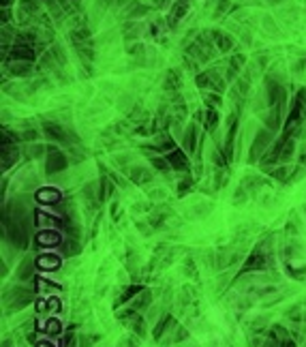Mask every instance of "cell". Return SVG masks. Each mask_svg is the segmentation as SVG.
I'll return each mask as SVG.
<instances>
[{"instance_id":"14","label":"cell","mask_w":306,"mask_h":347,"mask_svg":"<svg viewBox=\"0 0 306 347\" xmlns=\"http://www.w3.org/2000/svg\"><path fill=\"white\" fill-rule=\"evenodd\" d=\"M150 11V7H144L139 3H131V9H129V17H141Z\"/></svg>"},{"instance_id":"9","label":"cell","mask_w":306,"mask_h":347,"mask_svg":"<svg viewBox=\"0 0 306 347\" xmlns=\"http://www.w3.org/2000/svg\"><path fill=\"white\" fill-rule=\"evenodd\" d=\"M9 75H13V77H28L32 73V67L28 60H17L15 65H11L9 69Z\"/></svg>"},{"instance_id":"25","label":"cell","mask_w":306,"mask_h":347,"mask_svg":"<svg viewBox=\"0 0 306 347\" xmlns=\"http://www.w3.org/2000/svg\"><path fill=\"white\" fill-rule=\"evenodd\" d=\"M13 3V0H3V7H7V5H11Z\"/></svg>"},{"instance_id":"5","label":"cell","mask_w":306,"mask_h":347,"mask_svg":"<svg viewBox=\"0 0 306 347\" xmlns=\"http://www.w3.org/2000/svg\"><path fill=\"white\" fill-rule=\"evenodd\" d=\"M34 58V50H32V45L28 43H19L15 47H11V52H9V60H32Z\"/></svg>"},{"instance_id":"21","label":"cell","mask_w":306,"mask_h":347,"mask_svg":"<svg viewBox=\"0 0 306 347\" xmlns=\"http://www.w3.org/2000/svg\"><path fill=\"white\" fill-rule=\"evenodd\" d=\"M206 103L208 105H218V103H221V97H218V94H206Z\"/></svg>"},{"instance_id":"11","label":"cell","mask_w":306,"mask_h":347,"mask_svg":"<svg viewBox=\"0 0 306 347\" xmlns=\"http://www.w3.org/2000/svg\"><path fill=\"white\" fill-rule=\"evenodd\" d=\"M36 199L39 201H45V204H56V201L60 199V193L56 189H43L36 193Z\"/></svg>"},{"instance_id":"20","label":"cell","mask_w":306,"mask_h":347,"mask_svg":"<svg viewBox=\"0 0 306 347\" xmlns=\"http://www.w3.org/2000/svg\"><path fill=\"white\" fill-rule=\"evenodd\" d=\"M178 86V84H176V73H174V71H169V73H167V84H165V90H174Z\"/></svg>"},{"instance_id":"23","label":"cell","mask_w":306,"mask_h":347,"mask_svg":"<svg viewBox=\"0 0 306 347\" xmlns=\"http://www.w3.org/2000/svg\"><path fill=\"white\" fill-rule=\"evenodd\" d=\"M191 189V180H185L180 187H178V193H187V191Z\"/></svg>"},{"instance_id":"8","label":"cell","mask_w":306,"mask_h":347,"mask_svg":"<svg viewBox=\"0 0 306 347\" xmlns=\"http://www.w3.org/2000/svg\"><path fill=\"white\" fill-rule=\"evenodd\" d=\"M212 41L216 45V50H221V52H231V47H234V39H231L229 34H223L221 30L212 32Z\"/></svg>"},{"instance_id":"17","label":"cell","mask_w":306,"mask_h":347,"mask_svg":"<svg viewBox=\"0 0 306 347\" xmlns=\"http://www.w3.org/2000/svg\"><path fill=\"white\" fill-rule=\"evenodd\" d=\"M152 165L156 167L158 172H169V170H171V165H169L167 157H165V159H158V157H154V159H152Z\"/></svg>"},{"instance_id":"3","label":"cell","mask_w":306,"mask_h":347,"mask_svg":"<svg viewBox=\"0 0 306 347\" xmlns=\"http://www.w3.org/2000/svg\"><path fill=\"white\" fill-rule=\"evenodd\" d=\"M197 86L199 88H206V86H216V90L218 92H223L225 90V84H223V79L218 77V73H214V71L210 69V71H203V73H199L197 75Z\"/></svg>"},{"instance_id":"6","label":"cell","mask_w":306,"mask_h":347,"mask_svg":"<svg viewBox=\"0 0 306 347\" xmlns=\"http://www.w3.org/2000/svg\"><path fill=\"white\" fill-rule=\"evenodd\" d=\"M167 161L171 165V170H178V172H187L189 170V159H187V154L174 148L171 152H167Z\"/></svg>"},{"instance_id":"12","label":"cell","mask_w":306,"mask_h":347,"mask_svg":"<svg viewBox=\"0 0 306 347\" xmlns=\"http://www.w3.org/2000/svg\"><path fill=\"white\" fill-rule=\"evenodd\" d=\"M197 127L195 125H191L189 129H187V135H185V146H187V150L189 152H193L195 150V146H197Z\"/></svg>"},{"instance_id":"24","label":"cell","mask_w":306,"mask_h":347,"mask_svg":"<svg viewBox=\"0 0 306 347\" xmlns=\"http://www.w3.org/2000/svg\"><path fill=\"white\" fill-rule=\"evenodd\" d=\"M24 139L32 141V139H36V133H34V131H26V133H24Z\"/></svg>"},{"instance_id":"4","label":"cell","mask_w":306,"mask_h":347,"mask_svg":"<svg viewBox=\"0 0 306 347\" xmlns=\"http://www.w3.org/2000/svg\"><path fill=\"white\" fill-rule=\"evenodd\" d=\"M43 133L50 137V139L60 141V144H69V141H71V139L67 137V131L60 127L58 123H52V120H45V123H43Z\"/></svg>"},{"instance_id":"13","label":"cell","mask_w":306,"mask_h":347,"mask_svg":"<svg viewBox=\"0 0 306 347\" xmlns=\"http://www.w3.org/2000/svg\"><path fill=\"white\" fill-rule=\"evenodd\" d=\"M15 159H17V148L15 146H5V150H3V167L7 170V167H11L15 163Z\"/></svg>"},{"instance_id":"16","label":"cell","mask_w":306,"mask_h":347,"mask_svg":"<svg viewBox=\"0 0 306 347\" xmlns=\"http://www.w3.org/2000/svg\"><path fill=\"white\" fill-rule=\"evenodd\" d=\"M131 178L135 182H146V180H150V172H146L144 167H135V170L131 172Z\"/></svg>"},{"instance_id":"15","label":"cell","mask_w":306,"mask_h":347,"mask_svg":"<svg viewBox=\"0 0 306 347\" xmlns=\"http://www.w3.org/2000/svg\"><path fill=\"white\" fill-rule=\"evenodd\" d=\"M216 125H218V114H216V110H208V114H206V129L208 131H214L216 129Z\"/></svg>"},{"instance_id":"10","label":"cell","mask_w":306,"mask_h":347,"mask_svg":"<svg viewBox=\"0 0 306 347\" xmlns=\"http://www.w3.org/2000/svg\"><path fill=\"white\" fill-rule=\"evenodd\" d=\"M280 107H283V103H278V105L270 107V114H268V118H266V125H268V129L276 131V129L280 127Z\"/></svg>"},{"instance_id":"26","label":"cell","mask_w":306,"mask_h":347,"mask_svg":"<svg viewBox=\"0 0 306 347\" xmlns=\"http://www.w3.org/2000/svg\"><path fill=\"white\" fill-rule=\"evenodd\" d=\"M71 3H73V5H77V7H79V0H71Z\"/></svg>"},{"instance_id":"2","label":"cell","mask_w":306,"mask_h":347,"mask_svg":"<svg viewBox=\"0 0 306 347\" xmlns=\"http://www.w3.org/2000/svg\"><path fill=\"white\" fill-rule=\"evenodd\" d=\"M67 165H69V161H67V157L60 150H56V148H50V152H47V159H45V172L47 174H54V172H63V170H67Z\"/></svg>"},{"instance_id":"22","label":"cell","mask_w":306,"mask_h":347,"mask_svg":"<svg viewBox=\"0 0 306 347\" xmlns=\"http://www.w3.org/2000/svg\"><path fill=\"white\" fill-rule=\"evenodd\" d=\"M227 7H229V0H221V5H218V11H216V15H223Z\"/></svg>"},{"instance_id":"19","label":"cell","mask_w":306,"mask_h":347,"mask_svg":"<svg viewBox=\"0 0 306 347\" xmlns=\"http://www.w3.org/2000/svg\"><path fill=\"white\" fill-rule=\"evenodd\" d=\"M289 167H278V170L276 172H272V176L274 178H278V180H287V176H289Z\"/></svg>"},{"instance_id":"7","label":"cell","mask_w":306,"mask_h":347,"mask_svg":"<svg viewBox=\"0 0 306 347\" xmlns=\"http://www.w3.org/2000/svg\"><path fill=\"white\" fill-rule=\"evenodd\" d=\"M187 11H189V0H176V5L169 13V26H176V24L187 15Z\"/></svg>"},{"instance_id":"18","label":"cell","mask_w":306,"mask_h":347,"mask_svg":"<svg viewBox=\"0 0 306 347\" xmlns=\"http://www.w3.org/2000/svg\"><path fill=\"white\" fill-rule=\"evenodd\" d=\"M39 240L45 242V244H56V242H58V234H56V232H43Z\"/></svg>"},{"instance_id":"1","label":"cell","mask_w":306,"mask_h":347,"mask_svg":"<svg viewBox=\"0 0 306 347\" xmlns=\"http://www.w3.org/2000/svg\"><path fill=\"white\" fill-rule=\"evenodd\" d=\"M272 144V129H261L257 133L253 146H251V154H249V161L255 163L263 157V152H268V146Z\"/></svg>"},{"instance_id":"27","label":"cell","mask_w":306,"mask_h":347,"mask_svg":"<svg viewBox=\"0 0 306 347\" xmlns=\"http://www.w3.org/2000/svg\"><path fill=\"white\" fill-rule=\"evenodd\" d=\"M156 3H158V5H161V3H163V0H156Z\"/></svg>"}]
</instances>
